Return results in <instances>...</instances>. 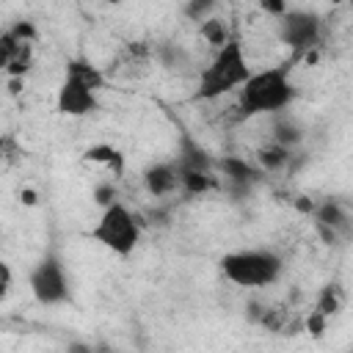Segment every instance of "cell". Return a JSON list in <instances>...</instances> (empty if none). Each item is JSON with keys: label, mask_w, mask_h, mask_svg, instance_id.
<instances>
[{"label": "cell", "mask_w": 353, "mask_h": 353, "mask_svg": "<svg viewBox=\"0 0 353 353\" xmlns=\"http://www.w3.org/2000/svg\"><path fill=\"white\" fill-rule=\"evenodd\" d=\"M295 99V83L290 74V63L268 66L251 72V77L237 88V119L273 116L290 108Z\"/></svg>", "instance_id": "6da1fadb"}, {"label": "cell", "mask_w": 353, "mask_h": 353, "mask_svg": "<svg viewBox=\"0 0 353 353\" xmlns=\"http://www.w3.org/2000/svg\"><path fill=\"white\" fill-rule=\"evenodd\" d=\"M248 77H251V69H248V58H245L243 41L237 36H232L223 47L215 50L210 63L199 72L193 99H201V102L221 99L223 94L237 91Z\"/></svg>", "instance_id": "7a4b0ae2"}, {"label": "cell", "mask_w": 353, "mask_h": 353, "mask_svg": "<svg viewBox=\"0 0 353 353\" xmlns=\"http://www.w3.org/2000/svg\"><path fill=\"white\" fill-rule=\"evenodd\" d=\"M281 256L270 248H245V251H232L221 259V273L226 281L234 287L245 290H259L273 284L281 276Z\"/></svg>", "instance_id": "3957f363"}, {"label": "cell", "mask_w": 353, "mask_h": 353, "mask_svg": "<svg viewBox=\"0 0 353 353\" xmlns=\"http://www.w3.org/2000/svg\"><path fill=\"white\" fill-rule=\"evenodd\" d=\"M88 234L94 243H99L110 254L130 256L135 251V245L141 243V221L121 201H113V204L102 207V212Z\"/></svg>", "instance_id": "277c9868"}, {"label": "cell", "mask_w": 353, "mask_h": 353, "mask_svg": "<svg viewBox=\"0 0 353 353\" xmlns=\"http://www.w3.org/2000/svg\"><path fill=\"white\" fill-rule=\"evenodd\" d=\"M28 287L33 298L44 306H61L69 301V279L58 259V254L47 251L28 273Z\"/></svg>", "instance_id": "5b68a950"}, {"label": "cell", "mask_w": 353, "mask_h": 353, "mask_svg": "<svg viewBox=\"0 0 353 353\" xmlns=\"http://www.w3.org/2000/svg\"><path fill=\"white\" fill-rule=\"evenodd\" d=\"M320 33H323V22L314 11L287 8V14L279 17V39L295 52V58L314 50L320 44Z\"/></svg>", "instance_id": "8992f818"}, {"label": "cell", "mask_w": 353, "mask_h": 353, "mask_svg": "<svg viewBox=\"0 0 353 353\" xmlns=\"http://www.w3.org/2000/svg\"><path fill=\"white\" fill-rule=\"evenodd\" d=\"M97 108H99L97 88L91 83H85L83 77L63 72V83L55 97V110L69 119H83V116H91Z\"/></svg>", "instance_id": "52a82bcc"}, {"label": "cell", "mask_w": 353, "mask_h": 353, "mask_svg": "<svg viewBox=\"0 0 353 353\" xmlns=\"http://www.w3.org/2000/svg\"><path fill=\"white\" fill-rule=\"evenodd\" d=\"M143 185L154 199H165L176 190H182L179 182V165L176 163H154L143 171Z\"/></svg>", "instance_id": "ba28073f"}, {"label": "cell", "mask_w": 353, "mask_h": 353, "mask_svg": "<svg viewBox=\"0 0 353 353\" xmlns=\"http://www.w3.org/2000/svg\"><path fill=\"white\" fill-rule=\"evenodd\" d=\"M312 215H314V223L336 232L339 237H350L353 234V221H350L347 210L339 201H334V199H325V201L314 204V212Z\"/></svg>", "instance_id": "9c48e42d"}, {"label": "cell", "mask_w": 353, "mask_h": 353, "mask_svg": "<svg viewBox=\"0 0 353 353\" xmlns=\"http://www.w3.org/2000/svg\"><path fill=\"white\" fill-rule=\"evenodd\" d=\"M83 160L85 163H97L105 171H110V179H121L124 176V168H127L124 154L116 146H110V143H94V146H88L83 152Z\"/></svg>", "instance_id": "30bf717a"}, {"label": "cell", "mask_w": 353, "mask_h": 353, "mask_svg": "<svg viewBox=\"0 0 353 353\" xmlns=\"http://www.w3.org/2000/svg\"><path fill=\"white\" fill-rule=\"evenodd\" d=\"M290 160H292V149L284 146V143H279V141H270V143H265V146L256 149V163H259L262 171L276 174V171L287 168Z\"/></svg>", "instance_id": "8fae6325"}, {"label": "cell", "mask_w": 353, "mask_h": 353, "mask_svg": "<svg viewBox=\"0 0 353 353\" xmlns=\"http://www.w3.org/2000/svg\"><path fill=\"white\" fill-rule=\"evenodd\" d=\"M215 168L223 171V176H229L232 182H240V185H245V182H251V179H256V176L265 174L262 168L251 165L243 157H221V160H215Z\"/></svg>", "instance_id": "7c38bea8"}, {"label": "cell", "mask_w": 353, "mask_h": 353, "mask_svg": "<svg viewBox=\"0 0 353 353\" xmlns=\"http://www.w3.org/2000/svg\"><path fill=\"white\" fill-rule=\"evenodd\" d=\"M179 165V182H182V193L188 196H201L212 188V171H204V168H193V165Z\"/></svg>", "instance_id": "4fadbf2b"}, {"label": "cell", "mask_w": 353, "mask_h": 353, "mask_svg": "<svg viewBox=\"0 0 353 353\" xmlns=\"http://www.w3.org/2000/svg\"><path fill=\"white\" fill-rule=\"evenodd\" d=\"M199 36L210 44V47H223L234 33H229V25H226V19H221V17H207V19H201V25H199Z\"/></svg>", "instance_id": "5bb4252c"}, {"label": "cell", "mask_w": 353, "mask_h": 353, "mask_svg": "<svg viewBox=\"0 0 353 353\" xmlns=\"http://www.w3.org/2000/svg\"><path fill=\"white\" fill-rule=\"evenodd\" d=\"M339 306H342V292H339V284H328V287H323L320 290V295H317V303H314V312H320V314H325L328 320L339 312Z\"/></svg>", "instance_id": "9a60e30c"}, {"label": "cell", "mask_w": 353, "mask_h": 353, "mask_svg": "<svg viewBox=\"0 0 353 353\" xmlns=\"http://www.w3.org/2000/svg\"><path fill=\"white\" fill-rule=\"evenodd\" d=\"M301 138H303V132H301L290 119H279V121H276V127H273V141H279V143H284V146L292 149Z\"/></svg>", "instance_id": "2e32d148"}, {"label": "cell", "mask_w": 353, "mask_h": 353, "mask_svg": "<svg viewBox=\"0 0 353 353\" xmlns=\"http://www.w3.org/2000/svg\"><path fill=\"white\" fill-rule=\"evenodd\" d=\"M215 3H218V0H188V3H185V17L193 19V22H201V19H207V14L215 8Z\"/></svg>", "instance_id": "e0dca14e"}, {"label": "cell", "mask_w": 353, "mask_h": 353, "mask_svg": "<svg viewBox=\"0 0 353 353\" xmlns=\"http://www.w3.org/2000/svg\"><path fill=\"white\" fill-rule=\"evenodd\" d=\"M94 199H97V204H99V207H108V204L119 201L116 185H113V182H102V185H97V188H94Z\"/></svg>", "instance_id": "ac0fdd59"}, {"label": "cell", "mask_w": 353, "mask_h": 353, "mask_svg": "<svg viewBox=\"0 0 353 353\" xmlns=\"http://www.w3.org/2000/svg\"><path fill=\"white\" fill-rule=\"evenodd\" d=\"M11 36L17 39V41H36V28H33V22H17L14 28H11Z\"/></svg>", "instance_id": "d6986e66"}, {"label": "cell", "mask_w": 353, "mask_h": 353, "mask_svg": "<svg viewBox=\"0 0 353 353\" xmlns=\"http://www.w3.org/2000/svg\"><path fill=\"white\" fill-rule=\"evenodd\" d=\"M259 8L279 19L281 14H287V0H259Z\"/></svg>", "instance_id": "ffe728a7"}, {"label": "cell", "mask_w": 353, "mask_h": 353, "mask_svg": "<svg viewBox=\"0 0 353 353\" xmlns=\"http://www.w3.org/2000/svg\"><path fill=\"white\" fill-rule=\"evenodd\" d=\"M0 273H3V295H6V292L11 290V268L3 262V265H0Z\"/></svg>", "instance_id": "44dd1931"}, {"label": "cell", "mask_w": 353, "mask_h": 353, "mask_svg": "<svg viewBox=\"0 0 353 353\" xmlns=\"http://www.w3.org/2000/svg\"><path fill=\"white\" fill-rule=\"evenodd\" d=\"M19 196H22V201H25V204H36V193H33V190H22Z\"/></svg>", "instance_id": "7402d4cb"}, {"label": "cell", "mask_w": 353, "mask_h": 353, "mask_svg": "<svg viewBox=\"0 0 353 353\" xmlns=\"http://www.w3.org/2000/svg\"><path fill=\"white\" fill-rule=\"evenodd\" d=\"M331 3H334V6H339V3H345V0H331Z\"/></svg>", "instance_id": "603a6c76"}, {"label": "cell", "mask_w": 353, "mask_h": 353, "mask_svg": "<svg viewBox=\"0 0 353 353\" xmlns=\"http://www.w3.org/2000/svg\"><path fill=\"white\" fill-rule=\"evenodd\" d=\"M108 3H121V0H108Z\"/></svg>", "instance_id": "cb8c5ba5"}, {"label": "cell", "mask_w": 353, "mask_h": 353, "mask_svg": "<svg viewBox=\"0 0 353 353\" xmlns=\"http://www.w3.org/2000/svg\"><path fill=\"white\" fill-rule=\"evenodd\" d=\"M347 3H350V8H353V0H347Z\"/></svg>", "instance_id": "d4e9b609"}]
</instances>
